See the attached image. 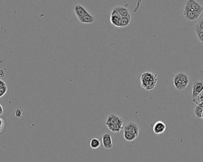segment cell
Listing matches in <instances>:
<instances>
[{
  "label": "cell",
  "mask_w": 203,
  "mask_h": 162,
  "mask_svg": "<svg viewBox=\"0 0 203 162\" xmlns=\"http://www.w3.org/2000/svg\"><path fill=\"white\" fill-rule=\"evenodd\" d=\"M101 141L96 138H93L91 140L90 143V146L91 147V148L93 149H96L98 148H99L101 146Z\"/></svg>",
  "instance_id": "15"
},
{
  "label": "cell",
  "mask_w": 203,
  "mask_h": 162,
  "mask_svg": "<svg viewBox=\"0 0 203 162\" xmlns=\"http://www.w3.org/2000/svg\"><path fill=\"white\" fill-rule=\"evenodd\" d=\"M3 112H4V109H3V108L2 106V105L0 104V116L3 114Z\"/></svg>",
  "instance_id": "24"
},
{
  "label": "cell",
  "mask_w": 203,
  "mask_h": 162,
  "mask_svg": "<svg viewBox=\"0 0 203 162\" xmlns=\"http://www.w3.org/2000/svg\"><path fill=\"white\" fill-rule=\"evenodd\" d=\"M106 125H124L122 119L115 114H110L106 121Z\"/></svg>",
  "instance_id": "5"
},
{
  "label": "cell",
  "mask_w": 203,
  "mask_h": 162,
  "mask_svg": "<svg viewBox=\"0 0 203 162\" xmlns=\"http://www.w3.org/2000/svg\"><path fill=\"white\" fill-rule=\"evenodd\" d=\"M5 126V122L2 118H0V133L3 131Z\"/></svg>",
  "instance_id": "22"
},
{
  "label": "cell",
  "mask_w": 203,
  "mask_h": 162,
  "mask_svg": "<svg viewBox=\"0 0 203 162\" xmlns=\"http://www.w3.org/2000/svg\"><path fill=\"white\" fill-rule=\"evenodd\" d=\"M197 35V37L199 38L200 41L201 42L202 44L203 45V32H196Z\"/></svg>",
  "instance_id": "21"
},
{
  "label": "cell",
  "mask_w": 203,
  "mask_h": 162,
  "mask_svg": "<svg viewBox=\"0 0 203 162\" xmlns=\"http://www.w3.org/2000/svg\"><path fill=\"white\" fill-rule=\"evenodd\" d=\"M5 76V72L4 70H0V78H4Z\"/></svg>",
  "instance_id": "23"
},
{
  "label": "cell",
  "mask_w": 203,
  "mask_h": 162,
  "mask_svg": "<svg viewBox=\"0 0 203 162\" xmlns=\"http://www.w3.org/2000/svg\"><path fill=\"white\" fill-rule=\"evenodd\" d=\"M203 108L199 105H197L194 108V113L198 119H201L202 117Z\"/></svg>",
  "instance_id": "16"
},
{
  "label": "cell",
  "mask_w": 203,
  "mask_h": 162,
  "mask_svg": "<svg viewBox=\"0 0 203 162\" xmlns=\"http://www.w3.org/2000/svg\"><path fill=\"white\" fill-rule=\"evenodd\" d=\"M166 129V124L160 121L156 122L153 127V131L154 134L157 135L163 134Z\"/></svg>",
  "instance_id": "8"
},
{
  "label": "cell",
  "mask_w": 203,
  "mask_h": 162,
  "mask_svg": "<svg viewBox=\"0 0 203 162\" xmlns=\"http://www.w3.org/2000/svg\"><path fill=\"white\" fill-rule=\"evenodd\" d=\"M185 6L188 7L190 10L197 12V13L201 15L203 13V8L202 5L196 1H194V0L187 1L185 3Z\"/></svg>",
  "instance_id": "3"
},
{
  "label": "cell",
  "mask_w": 203,
  "mask_h": 162,
  "mask_svg": "<svg viewBox=\"0 0 203 162\" xmlns=\"http://www.w3.org/2000/svg\"><path fill=\"white\" fill-rule=\"evenodd\" d=\"M203 91V81L197 80L192 86V100L196 99Z\"/></svg>",
  "instance_id": "2"
},
{
  "label": "cell",
  "mask_w": 203,
  "mask_h": 162,
  "mask_svg": "<svg viewBox=\"0 0 203 162\" xmlns=\"http://www.w3.org/2000/svg\"><path fill=\"white\" fill-rule=\"evenodd\" d=\"M124 131H126L129 133L131 134H134L136 136H138L140 133V129L138 125L134 121H131L128 122L125 127L123 128Z\"/></svg>",
  "instance_id": "4"
},
{
  "label": "cell",
  "mask_w": 203,
  "mask_h": 162,
  "mask_svg": "<svg viewBox=\"0 0 203 162\" xmlns=\"http://www.w3.org/2000/svg\"><path fill=\"white\" fill-rule=\"evenodd\" d=\"M157 82V75L152 72H144L140 77L141 87L147 91L153 90Z\"/></svg>",
  "instance_id": "1"
},
{
  "label": "cell",
  "mask_w": 203,
  "mask_h": 162,
  "mask_svg": "<svg viewBox=\"0 0 203 162\" xmlns=\"http://www.w3.org/2000/svg\"><path fill=\"white\" fill-rule=\"evenodd\" d=\"M131 18L128 17H121V27H124L129 25L131 23Z\"/></svg>",
  "instance_id": "17"
},
{
  "label": "cell",
  "mask_w": 203,
  "mask_h": 162,
  "mask_svg": "<svg viewBox=\"0 0 203 162\" xmlns=\"http://www.w3.org/2000/svg\"><path fill=\"white\" fill-rule=\"evenodd\" d=\"M192 102L196 103L197 105H199V104L203 102V91L198 96V97L196 99L192 100Z\"/></svg>",
  "instance_id": "19"
},
{
  "label": "cell",
  "mask_w": 203,
  "mask_h": 162,
  "mask_svg": "<svg viewBox=\"0 0 203 162\" xmlns=\"http://www.w3.org/2000/svg\"><path fill=\"white\" fill-rule=\"evenodd\" d=\"M80 22L85 24H91L93 23L95 21L94 17L89 13L80 18H79Z\"/></svg>",
  "instance_id": "13"
},
{
  "label": "cell",
  "mask_w": 203,
  "mask_h": 162,
  "mask_svg": "<svg viewBox=\"0 0 203 162\" xmlns=\"http://www.w3.org/2000/svg\"><path fill=\"white\" fill-rule=\"evenodd\" d=\"M74 13H75L76 16L78 18H80L89 14V13L87 11V10L85 9L81 5H76L74 7Z\"/></svg>",
  "instance_id": "10"
},
{
  "label": "cell",
  "mask_w": 203,
  "mask_h": 162,
  "mask_svg": "<svg viewBox=\"0 0 203 162\" xmlns=\"http://www.w3.org/2000/svg\"><path fill=\"white\" fill-rule=\"evenodd\" d=\"M183 14L185 16V17L189 21H194L197 20L201 15V14L197 13V12L193 11L191 10H190V8H188V7L185 6V8L184 10L183 11Z\"/></svg>",
  "instance_id": "6"
},
{
  "label": "cell",
  "mask_w": 203,
  "mask_h": 162,
  "mask_svg": "<svg viewBox=\"0 0 203 162\" xmlns=\"http://www.w3.org/2000/svg\"><path fill=\"white\" fill-rule=\"evenodd\" d=\"M179 77V79L181 81V84H182V91L185 90L189 84V78L188 76L183 73H179L177 74Z\"/></svg>",
  "instance_id": "12"
},
{
  "label": "cell",
  "mask_w": 203,
  "mask_h": 162,
  "mask_svg": "<svg viewBox=\"0 0 203 162\" xmlns=\"http://www.w3.org/2000/svg\"><path fill=\"white\" fill-rule=\"evenodd\" d=\"M121 17L119 13L115 9H113L110 17V21L111 24L116 27H121Z\"/></svg>",
  "instance_id": "7"
},
{
  "label": "cell",
  "mask_w": 203,
  "mask_h": 162,
  "mask_svg": "<svg viewBox=\"0 0 203 162\" xmlns=\"http://www.w3.org/2000/svg\"><path fill=\"white\" fill-rule=\"evenodd\" d=\"M102 142L103 146L106 149H111L113 148V143L112 137L109 134H104L102 137Z\"/></svg>",
  "instance_id": "9"
},
{
  "label": "cell",
  "mask_w": 203,
  "mask_h": 162,
  "mask_svg": "<svg viewBox=\"0 0 203 162\" xmlns=\"http://www.w3.org/2000/svg\"><path fill=\"white\" fill-rule=\"evenodd\" d=\"M196 32H203V18L200 19L195 27Z\"/></svg>",
  "instance_id": "18"
},
{
  "label": "cell",
  "mask_w": 203,
  "mask_h": 162,
  "mask_svg": "<svg viewBox=\"0 0 203 162\" xmlns=\"http://www.w3.org/2000/svg\"><path fill=\"white\" fill-rule=\"evenodd\" d=\"M202 118H203V114H202Z\"/></svg>",
  "instance_id": "25"
},
{
  "label": "cell",
  "mask_w": 203,
  "mask_h": 162,
  "mask_svg": "<svg viewBox=\"0 0 203 162\" xmlns=\"http://www.w3.org/2000/svg\"><path fill=\"white\" fill-rule=\"evenodd\" d=\"M124 139L127 141H132L134 140H135L138 137L134 134H131L126 131H124Z\"/></svg>",
  "instance_id": "14"
},
{
  "label": "cell",
  "mask_w": 203,
  "mask_h": 162,
  "mask_svg": "<svg viewBox=\"0 0 203 162\" xmlns=\"http://www.w3.org/2000/svg\"><path fill=\"white\" fill-rule=\"evenodd\" d=\"M113 9H115L119 13V14L120 15L121 17H128V18H131L130 13L127 8L125 7L118 6V7L114 8Z\"/></svg>",
  "instance_id": "11"
},
{
  "label": "cell",
  "mask_w": 203,
  "mask_h": 162,
  "mask_svg": "<svg viewBox=\"0 0 203 162\" xmlns=\"http://www.w3.org/2000/svg\"><path fill=\"white\" fill-rule=\"evenodd\" d=\"M8 90L7 86H4L0 88V98L2 97L7 93Z\"/></svg>",
  "instance_id": "20"
}]
</instances>
